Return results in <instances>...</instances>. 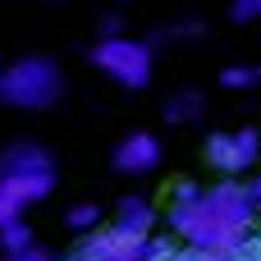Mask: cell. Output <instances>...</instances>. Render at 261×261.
Listing matches in <instances>:
<instances>
[{
  "label": "cell",
  "mask_w": 261,
  "mask_h": 261,
  "mask_svg": "<svg viewBox=\"0 0 261 261\" xmlns=\"http://www.w3.org/2000/svg\"><path fill=\"white\" fill-rule=\"evenodd\" d=\"M229 18H234V23H257L261 18V0H229Z\"/></svg>",
  "instance_id": "cell-14"
},
{
  "label": "cell",
  "mask_w": 261,
  "mask_h": 261,
  "mask_svg": "<svg viewBox=\"0 0 261 261\" xmlns=\"http://www.w3.org/2000/svg\"><path fill=\"white\" fill-rule=\"evenodd\" d=\"M28 248H37V239H32V225H28V220L0 225V257H18V252H28Z\"/></svg>",
  "instance_id": "cell-11"
},
{
  "label": "cell",
  "mask_w": 261,
  "mask_h": 261,
  "mask_svg": "<svg viewBox=\"0 0 261 261\" xmlns=\"http://www.w3.org/2000/svg\"><path fill=\"white\" fill-rule=\"evenodd\" d=\"M0 261H50V252H41V248H28V252H18V257H0Z\"/></svg>",
  "instance_id": "cell-16"
},
{
  "label": "cell",
  "mask_w": 261,
  "mask_h": 261,
  "mask_svg": "<svg viewBox=\"0 0 261 261\" xmlns=\"http://www.w3.org/2000/svg\"><path fill=\"white\" fill-rule=\"evenodd\" d=\"M110 225L124 229V234H133V239H151V229H156V206H151V197H142V193L119 197Z\"/></svg>",
  "instance_id": "cell-7"
},
{
  "label": "cell",
  "mask_w": 261,
  "mask_h": 261,
  "mask_svg": "<svg viewBox=\"0 0 261 261\" xmlns=\"http://www.w3.org/2000/svg\"><path fill=\"white\" fill-rule=\"evenodd\" d=\"M101 37H124V18L119 14H106L101 18Z\"/></svg>",
  "instance_id": "cell-15"
},
{
  "label": "cell",
  "mask_w": 261,
  "mask_h": 261,
  "mask_svg": "<svg viewBox=\"0 0 261 261\" xmlns=\"http://www.w3.org/2000/svg\"><path fill=\"white\" fill-rule=\"evenodd\" d=\"M87 60H92V69H101L110 83H119L128 92H142L151 83V69H156L151 41L128 37V32L124 37H96V46L87 50Z\"/></svg>",
  "instance_id": "cell-3"
},
{
  "label": "cell",
  "mask_w": 261,
  "mask_h": 261,
  "mask_svg": "<svg viewBox=\"0 0 261 261\" xmlns=\"http://www.w3.org/2000/svg\"><path fill=\"white\" fill-rule=\"evenodd\" d=\"M261 73L252 69V64H225L220 69V87L225 92H248V87H257Z\"/></svg>",
  "instance_id": "cell-12"
},
{
  "label": "cell",
  "mask_w": 261,
  "mask_h": 261,
  "mask_svg": "<svg viewBox=\"0 0 261 261\" xmlns=\"http://www.w3.org/2000/svg\"><path fill=\"white\" fill-rule=\"evenodd\" d=\"M23 211H28V206H23V202H18V197H14V193L0 184V225H14V220H23Z\"/></svg>",
  "instance_id": "cell-13"
},
{
  "label": "cell",
  "mask_w": 261,
  "mask_h": 261,
  "mask_svg": "<svg viewBox=\"0 0 261 261\" xmlns=\"http://www.w3.org/2000/svg\"><path fill=\"white\" fill-rule=\"evenodd\" d=\"M101 220H106V211L96 206V202H73L69 211H64V225L83 239V234H96L101 229Z\"/></svg>",
  "instance_id": "cell-10"
},
{
  "label": "cell",
  "mask_w": 261,
  "mask_h": 261,
  "mask_svg": "<svg viewBox=\"0 0 261 261\" xmlns=\"http://www.w3.org/2000/svg\"><path fill=\"white\" fill-rule=\"evenodd\" d=\"M257 73H261V64H257Z\"/></svg>",
  "instance_id": "cell-19"
},
{
  "label": "cell",
  "mask_w": 261,
  "mask_h": 261,
  "mask_svg": "<svg viewBox=\"0 0 261 261\" xmlns=\"http://www.w3.org/2000/svg\"><path fill=\"white\" fill-rule=\"evenodd\" d=\"M257 197L243 179H220L211 188L179 184L170 193V229L197 252H229L248 239Z\"/></svg>",
  "instance_id": "cell-1"
},
{
  "label": "cell",
  "mask_w": 261,
  "mask_h": 261,
  "mask_svg": "<svg viewBox=\"0 0 261 261\" xmlns=\"http://www.w3.org/2000/svg\"><path fill=\"white\" fill-rule=\"evenodd\" d=\"M110 165L115 174H128V179H142V174H156L161 170V138L147 133V128H133L115 142L110 151Z\"/></svg>",
  "instance_id": "cell-6"
},
{
  "label": "cell",
  "mask_w": 261,
  "mask_h": 261,
  "mask_svg": "<svg viewBox=\"0 0 261 261\" xmlns=\"http://www.w3.org/2000/svg\"><path fill=\"white\" fill-rule=\"evenodd\" d=\"M161 115H165L174 128H188V124H197V119L206 115V92H197V87H184V92H174V96L161 106Z\"/></svg>",
  "instance_id": "cell-9"
},
{
  "label": "cell",
  "mask_w": 261,
  "mask_h": 261,
  "mask_svg": "<svg viewBox=\"0 0 261 261\" xmlns=\"http://www.w3.org/2000/svg\"><path fill=\"white\" fill-rule=\"evenodd\" d=\"M0 69H5V55H0Z\"/></svg>",
  "instance_id": "cell-17"
},
{
  "label": "cell",
  "mask_w": 261,
  "mask_h": 261,
  "mask_svg": "<svg viewBox=\"0 0 261 261\" xmlns=\"http://www.w3.org/2000/svg\"><path fill=\"white\" fill-rule=\"evenodd\" d=\"M142 248H147V239H133L115 225H101L96 234H83L73 243L69 261H142Z\"/></svg>",
  "instance_id": "cell-5"
},
{
  "label": "cell",
  "mask_w": 261,
  "mask_h": 261,
  "mask_svg": "<svg viewBox=\"0 0 261 261\" xmlns=\"http://www.w3.org/2000/svg\"><path fill=\"white\" fill-rule=\"evenodd\" d=\"M37 170H55V161H50V151L41 142H9L0 151V179H9V174H37Z\"/></svg>",
  "instance_id": "cell-8"
},
{
  "label": "cell",
  "mask_w": 261,
  "mask_h": 261,
  "mask_svg": "<svg viewBox=\"0 0 261 261\" xmlns=\"http://www.w3.org/2000/svg\"><path fill=\"white\" fill-rule=\"evenodd\" d=\"M50 5H60V0H50Z\"/></svg>",
  "instance_id": "cell-18"
},
{
  "label": "cell",
  "mask_w": 261,
  "mask_h": 261,
  "mask_svg": "<svg viewBox=\"0 0 261 261\" xmlns=\"http://www.w3.org/2000/svg\"><path fill=\"white\" fill-rule=\"evenodd\" d=\"M202 161L206 170H216L220 179H243L248 170L261 165V133L257 128H225L211 133L202 142Z\"/></svg>",
  "instance_id": "cell-4"
},
{
  "label": "cell",
  "mask_w": 261,
  "mask_h": 261,
  "mask_svg": "<svg viewBox=\"0 0 261 261\" xmlns=\"http://www.w3.org/2000/svg\"><path fill=\"white\" fill-rule=\"evenodd\" d=\"M64 96V69L50 55H18L0 69V106L5 110H50Z\"/></svg>",
  "instance_id": "cell-2"
}]
</instances>
